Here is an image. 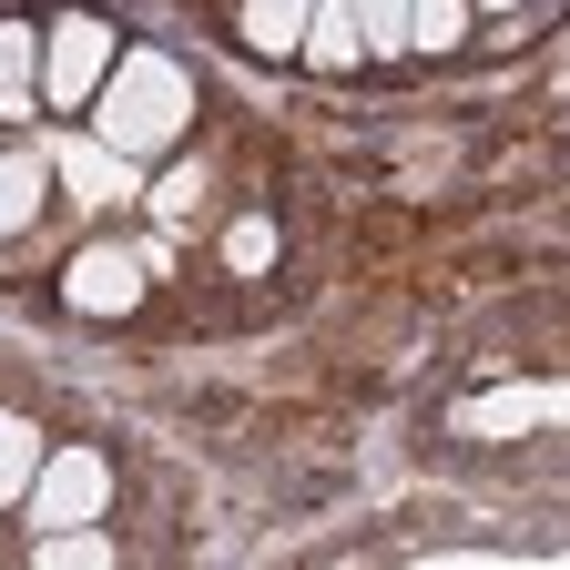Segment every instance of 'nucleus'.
Here are the masks:
<instances>
[{"label":"nucleus","mask_w":570,"mask_h":570,"mask_svg":"<svg viewBox=\"0 0 570 570\" xmlns=\"http://www.w3.org/2000/svg\"><path fill=\"white\" fill-rule=\"evenodd\" d=\"M194 122V71L154 41H122L112 71H102V92H92V132L112 142L122 164H164L174 142Z\"/></svg>","instance_id":"obj_1"},{"label":"nucleus","mask_w":570,"mask_h":570,"mask_svg":"<svg viewBox=\"0 0 570 570\" xmlns=\"http://www.w3.org/2000/svg\"><path fill=\"white\" fill-rule=\"evenodd\" d=\"M112 51H122V31H112L102 11H61V21L41 31V102H51V112H92Z\"/></svg>","instance_id":"obj_2"},{"label":"nucleus","mask_w":570,"mask_h":570,"mask_svg":"<svg viewBox=\"0 0 570 570\" xmlns=\"http://www.w3.org/2000/svg\"><path fill=\"white\" fill-rule=\"evenodd\" d=\"M31 530H71V520H102L112 510V459L102 449H41L31 489H21Z\"/></svg>","instance_id":"obj_3"},{"label":"nucleus","mask_w":570,"mask_h":570,"mask_svg":"<svg viewBox=\"0 0 570 570\" xmlns=\"http://www.w3.org/2000/svg\"><path fill=\"white\" fill-rule=\"evenodd\" d=\"M41 154H51V184L71 204H142V164H122L102 132H51Z\"/></svg>","instance_id":"obj_4"},{"label":"nucleus","mask_w":570,"mask_h":570,"mask_svg":"<svg viewBox=\"0 0 570 570\" xmlns=\"http://www.w3.org/2000/svg\"><path fill=\"white\" fill-rule=\"evenodd\" d=\"M61 306H71V316H132V306H142V255L112 245V235L82 245V255L61 265Z\"/></svg>","instance_id":"obj_5"},{"label":"nucleus","mask_w":570,"mask_h":570,"mask_svg":"<svg viewBox=\"0 0 570 570\" xmlns=\"http://www.w3.org/2000/svg\"><path fill=\"white\" fill-rule=\"evenodd\" d=\"M560 417V387L550 377H510V387H479L459 407V439H530V428Z\"/></svg>","instance_id":"obj_6"},{"label":"nucleus","mask_w":570,"mask_h":570,"mask_svg":"<svg viewBox=\"0 0 570 570\" xmlns=\"http://www.w3.org/2000/svg\"><path fill=\"white\" fill-rule=\"evenodd\" d=\"M41 204H51V154H41V142H0V245L31 235Z\"/></svg>","instance_id":"obj_7"},{"label":"nucleus","mask_w":570,"mask_h":570,"mask_svg":"<svg viewBox=\"0 0 570 570\" xmlns=\"http://www.w3.org/2000/svg\"><path fill=\"white\" fill-rule=\"evenodd\" d=\"M41 112V21H0V122Z\"/></svg>","instance_id":"obj_8"},{"label":"nucleus","mask_w":570,"mask_h":570,"mask_svg":"<svg viewBox=\"0 0 570 570\" xmlns=\"http://www.w3.org/2000/svg\"><path fill=\"white\" fill-rule=\"evenodd\" d=\"M296 61L306 71H367V41H356V11H346V0H316V11H306Z\"/></svg>","instance_id":"obj_9"},{"label":"nucleus","mask_w":570,"mask_h":570,"mask_svg":"<svg viewBox=\"0 0 570 570\" xmlns=\"http://www.w3.org/2000/svg\"><path fill=\"white\" fill-rule=\"evenodd\" d=\"M306 11H316V0H235V41H245V51H265V61H296Z\"/></svg>","instance_id":"obj_10"},{"label":"nucleus","mask_w":570,"mask_h":570,"mask_svg":"<svg viewBox=\"0 0 570 570\" xmlns=\"http://www.w3.org/2000/svg\"><path fill=\"white\" fill-rule=\"evenodd\" d=\"M122 540L92 530V520H71V530H31V570H112Z\"/></svg>","instance_id":"obj_11"},{"label":"nucleus","mask_w":570,"mask_h":570,"mask_svg":"<svg viewBox=\"0 0 570 570\" xmlns=\"http://www.w3.org/2000/svg\"><path fill=\"white\" fill-rule=\"evenodd\" d=\"M41 417H21V407H0V510H21V489H31V469H41Z\"/></svg>","instance_id":"obj_12"},{"label":"nucleus","mask_w":570,"mask_h":570,"mask_svg":"<svg viewBox=\"0 0 570 570\" xmlns=\"http://www.w3.org/2000/svg\"><path fill=\"white\" fill-rule=\"evenodd\" d=\"M469 0H407V51H459L469 41Z\"/></svg>","instance_id":"obj_13"},{"label":"nucleus","mask_w":570,"mask_h":570,"mask_svg":"<svg viewBox=\"0 0 570 570\" xmlns=\"http://www.w3.org/2000/svg\"><path fill=\"white\" fill-rule=\"evenodd\" d=\"M346 11H356L367 61H397V51H407V0H346Z\"/></svg>","instance_id":"obj_14"},{"label":"nucleus","mask_w":570,"mask_h":570,"mask_svg":"<svg viewBox=\"0 0 570 570\" xmlns=\"http://www.w3.org/2000/svg\"><path fill=\"white\" fill-rule=\"evenodd\" d=\"M225 265L235 275H265L275 265V214H235V225H225Z\"/></svg>","instance_id":"obj_15"},{"label":"nucleus","mask_w":570,"mask_h":570,"mask_svg":"<svg viewBox=\"0 0 570 570\" xmlns=\"http://www.w3.org/2000/svg\"><path fill=\"white\" fill-rule=\"evenodd\" d=\"M204 194H214V174H204V164H174V174L154 184V214H164V225H194Z\"/></svg>","instance_id":"obj_16"},{"label":"nucleus","mask_w":570,"mask_h":570,"mask_svg":"<svg viewBox=\"0 0 570 570\" xmlns=\"http://www.w3.org/2000/svg\"><path fill=\"white\" fill-rule=\"evenodd\" d=\"M469 11H530V0H469Z\"/></svg>","instance_id":"obj_17"}]
</instances>
